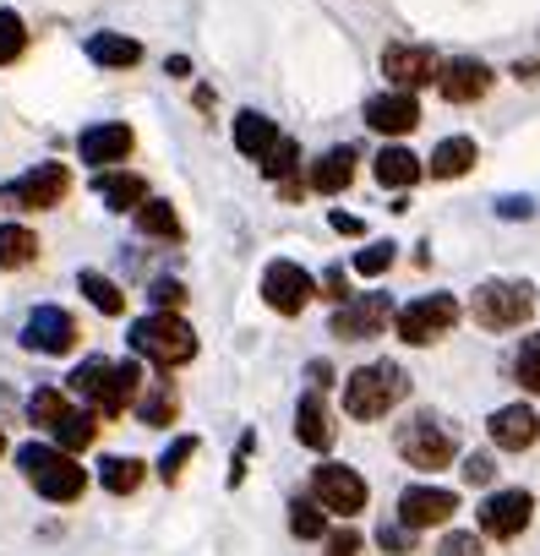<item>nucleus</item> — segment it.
Returning a JSON list of instances; mask_svg holds the SVG:
<instances>
[{"mask_svg":"<svg viewBox=\"0 0 540 556\" xmlns=\"http://www.w3.org/2000/svg\"><path fill=\"white\" fill-rule=\"evenodd\" d=\"M66 388H72V399H83L93 415H121V409L137 399L142 371H137V361H83V366L66 377Z\"/></svg>","mask_w":540,"mask_h":556,"instance_id":"f257e3e1","label":"nucleus"},{"mask_svg":"<svg viewBox=\"0 0 540 556\" xmlns=\"http://www.w3.org/2000/svg\"><path fill=\"white\" fill-rule=\"evenodd\" d=\"M17 469L28 475V485L50 502H77L88 485V469L77 464V453L55 447V442H23L17 447Z\"/></svg>","mask_w":540,"mask_h":556,"instance_id":"f03ea898","label":"nucleus"},{"mask_svg":"<svg viewBox=\"0 0 540 556\" xmlns=\"http://www.w3.org/2000/svg\"><path fill=\"white\" fill-rule=\"evenodd\" d=\"M404 393H410V377L393 361H372V366L350 371V382H344V415L350 420H382Z\"/></svg>","mask_w":540,"mask_h":556,"instance_id":"7ed1b4c3","label":"nucleus"},{"mask_svg":"<svg viewBox=\"0 0 540 556\" xmlns=\"http://www.w3.org/2000/svg\"><path fill=\"white\" fill-rule=\"evenodd\" d=\"M131 350L169 371L197 355V333H191V323H180V312H153V317L131 323Z\"/></svg>","mask_w":540,"mask_h":556,"instance_id":"20e7f679","label":"nucleus"},{"mask_svg":"<svg viewBox=\"0 0 540 556\" xmlns=\"http://www.w3.org/2000/svg\"><path fill=\"white\" fill-rule=\"evenodd\" d=\"M529 312H535V285H524V278H486L475 290V323L491 333L529 323Z\"/></svg>","mask_w":540,"mask_h":556,"instance_id":"39448f33","label":"nucleus"},{"mask_svg":"<svg viewBox=\"0 0 540 556\" xmlns=\"http://www.w3.org/2000/svg\"><path fill=\"white\" fill-rule=\"evenodd\" d=\"M66 191H72V169L66 164H34L28 175L0 186V202L17 207V213H50V207L66 202Z\"/></svg>","mask_w":540,"mask_h":556,"instance_id":"423d86ee","label":"nucleus"},{"mask_svg":"<svg viewBox=\"0 0 540 556\" xmlns=\"http://www.w3.org/2000/svg\"><path fill=\"white\" fill-rule=\"evenodd\" d=\"M453 323H459V301H453V295H420V301H410L404 312H393L399 339H404V344H415V350H426V344L448 339V333H453Z\"/></svg>","mask_w":540,"mask_h":556,"instance_id":"0eeeda50","label":"nucleus"},{"mask_svg":"<svg viewBox=\"0 0 540 556\" xmlns=\"http://www.w3.org/2000/svg\"><path fill=\"white\" fill-rule=\"evenodd\" d=\"M453 447H459V437H453V426H442L437 415H410V420L399 426V453H404L415 469H442V464L453 458Z\"/></svg>","mask_w":540,"mask_h":556,"instance_id":"6e6552de","label":"nucleus"},{"mask_svg":"<svg viewBox=\"0 0 540 556\" xmlns=\"http://www.w3.org/2000/svg\"><path fill=\"white\" fill-rule=\"evenodd\" d=\"M317 295V278L301 267V262H267L262 273V301L274 306L279 317H301Z\"/></svg>","mask_w":540,"mask_h":556,"instance_id":"1a4fd4ad","label":"nucleus"},{"mask_svg":"<svg viewBox=\"0 0 540 556\" xmlns=\"http://www.w3.org/2000/svg\"><path fill=\"white\" fill-rule=\"evenodd\" d=\"M388 323H393V301H388V295H350V301L334 312V339H344V344L377 339Z\"/></svg>","mask_w":540,"mask_h":556,"instance_id":"9d476101","label":"nucleus"},{"mask_svg":"<svg viewBox=\"0 0 540 556\" xmlns=\"http://www.w3.org/2000/svg\"><path fill=\"white\" fill-rule=\"evenodd\" d=\"M312 491H317V502L328 507V513H361L366 507V480L350 469V464H323V469H312Z\"/></svg>","mask_w":540,"mask_h":556,"instance_id":"9b49d317","label":"nucleus"},{"mask_svg":"<svg viewBox=\"0 0 540 556\" xmlns=\"http://www.w3.org/2000/svg\"><path fill=\"white\" fill-rule=\"evenodd\" d=\"M529 513H535V496L529 491H491L480 502V534L491 540H513L529 529Z\"/></svg>","mask_w":540,"mask_h":556,"instance_id":"f8f14e48","label":"nucleus"},{"mask_svg":"<svg viewBox=\"0 0 540 556\" xmlns=\"http://www.w3.org/2000/svg\"><path fill=\"white\" fill-rule=\"evenodd\" d=\"M459 513V496L442 491V485H404L399 491V523L404 529H431V523H448Z\"/></svg>","mask_w":540,"mask_h":556,"instance_id":"ddd939ff","label":"nucleus"},{"mask_svg":"<svg viewBox=\"0 0 540 556\" xmlns=\"http://www.w3.org/2000/svg\"><path fill=\"white\" fill-rule=\"evenodd\" d=\"M382 77H388L393 88L415 93V88L437 83V55H431L426 45H388V50H382Z\"/></svg>","mask_w":540,"mask_h":556,"instance_id":"4468645a","label":"nucleus"},{"mask_svg":"<svg viewBox=\"0 0 540 556\" xmlns=\"http://www.w3.org/2000/svg\"><path fill=\"white\" fill-rule=\"evenodd\" d=\"M23 344H28L34 355H66V350L77 344V323H72V312H61V306H39V312L23 323Z\"/></svg>","mask_w":540,"mask_h":556,"instance_id":"2eb2a0df","label":"nucleus"},{"mask_svg":"<svg viewBox=\"0 0 540 556\" xmlns=\"http://www.w3.org/2000/svg\"><path fill=\"white\" fill-rule=\"evenodd\" d=\"M366 126L382 131V137H404V131H415V126H420V104H415V93L388 88V93L366 99Z\"/></svg>","mask_w":540,"mask_h":556,"instance_id":"dca6fc26","label":"nucleus"},{"mask_svg":"<svg viewBox=\"0 0 540 556\" xmlns=\"http://www.w3.org/2000/svg\"><path fill=\"white\" fill-rule=\"evenodd\" d=\"M131 148H137V137H131V126H121V121L88 126V131L77 137V153H83V164H99V169H110V164H126V159H131Z\"/></svg>","mask_w":540,"mask_h":556,"instance_id":"f3484780","label":"nucleus"},{"mask_svg":"<svg viewBox=\"0 0 540 556\" xmlns=\"http://www.w3.org/2000/svg\"><path fill=\"white\" fill-rule=\"evenodd\" d=\"M437 88H442L448 104H475V99H486V88H491V66L459 55V61L437 66Z\"/></svg>","mask_w":540,"mask_h":556,"instance_id":"a211bd4d","label":"nucleus"},{"mask_svg":"<svg viewBox=\"0 0 540 556\" xmlns=\"http://www.w3.org/2000/svg\"><path fill=\"white\" fill-rule=\"evenodd\" d=\"M486 431H491V442H497V447L524 453V447L540 437V415H535L529 404H507V409H497V415L486 420Z\"/></svg>","mask_w":540,"mask_h":556,"instance_id":"6ab92c4d","label":"nucleus"},{"mask_svg":"<svg viewBox=\"0 0 540 556\" xmlns=\"http://www.w3.org/2000/svg\"><path fill=\"white\" fill-rule=\"evenodd\" d=\"M93 191H99V202H104L110 213H137V207L148 202V180H142V175H126V169H104V175L93 180Z\"/></svg>","mask_w":540,"mask_h":556,"instance_id":"aec40b11","label":"nucleus"},{"mask_svg":"<svg viewBox=\"0 0 540 556\" xmlns=\"http://www.w3.org/2000/svg\"><path fill=\"white\" fill-rule=\"evenodd\" d=\"M274 142H279V126L267 121V115H256V110H240V115H235V148H240L246 159L262 164Z\"/></svg>","mask_w":540,"mask_h":556,"instance_id":"412c9836","label":"nucleus"},{"mask_svg":"<svg viewBox=\"0 0 540 556\" xmlns=\"http://www.w3.org/2000/svg\"><path fill=\"white\" fill-rule=\"evenodd\" d=\"M350 180H355V148H328L312 164V191H323V197H339Z\"/></svg>","mask_w":540,"mask_h":556,"instance_id":"4be33fe9","label":"nucleus"},{"mask_svg":"<svg viewBox=\"0 0 540 556\" xmlns=\"http://www.w3.org/2000/svg\"><path fill=\"white\" fill-rule=\"evenodd\" d=\"M88 61L93 66H110V72H131L142 61V45L126 39V34H93L88 39Z\"/></svg>","mask_w":540,"mask_h":556,"instance_id":"5701e85b","label":"nucleus"},{"mask_svg":"<svg viewBox=\"0 0 540 556\" xmlns=\"http://www.w3.org/2000/svg\"><path fill=\"white\" fill-rule=\"evenodd\" d=\"M296 437L306 442V447H328L334 442V420H328V404H323V393H306L301 404H296Z\"/></svg>","mask_w":540,"mask_h":556,"instance_id":"b1692460","label":"nucleus"},{"mask_svg":"<svg viewBox=\"0 0 540 556\" xmlns=\"http://www.w3.org/2000/svg\"><path fill=\"white\" fill-rule=\"evenodd\" d=\"M50 437H55V447H66V453H83V447H93V437H99V415L83 404V409H66L55 426H50Z\"/></svg>","mask_w":540,"mask_h":556,"instance_id":"393cba45","label":"nucleus"},{"mask_svg":"<svg viewBox=\"0 0 540 556\" xmlns=\"http://www.w3.org/2000/svg\"><path fill=\"white\" fill-rule=\"evenodd\" d=\"M426 169H431L437 180H459V175H469V169H475V142H469V137H442Z\"/></svg>","mask_w":540,"mask_h":556,"instance_id":"a878e982","label":"nucleus"},{"mask_svg":"<svg viewBox=\"0 0 540 556\" xmlns=\"http://www.w3.org/2000/svg\"><path fill=\"white\" fill-rule=\"evenodd\" d=\"M39 256V235L28 224H0V273H17Z\"/></svg>","mask_w":540,"mask_h":556,"instance_id":"bb28decb","label":"nucleus"},{"mask_svg":"<svg viewBox=\"0 0 540 556\" xmlns=\"http://www.w3.org/2000/svg\"><path fill=\"white\" fill-rule=\"evenodd\" d=\"M420 175H426V164H420L410 148H382V153H377V180H382V186L404 191V186H415Z\"/></svg>","mask_w":540,"mask_h":556,"instance_id":"cd10ccee","label":"nucleus"},{"mask_svg":"<svg viewBox=\"0 0 540 556\" xmlns=\"http://www.w3.org/2000/svg\"><path fill=\"white\" fill-rule=\"evenodd\" d=\"M142 475H148V464H142V458H126V453H110V458L99 464V480H104V491H115V496H131V491L142 485Z\"/></svg>","mask_w":540,"mask_h":556,"instance_id":"c85d7f7f","label":"nucleus"},{"mask_svg":"<svg viewBox=\"0 0 540 556\" xmlns=\"http://www.w3.org/2000/svg\"><path fill=\"white\" fill-rule=\"evenodd\" d=\"M131 404H137V420H142V426H169V420H175V409H180L169 382H148V393H142V399H131Z\"/></svg>","mask_w":540,"mask_h":556,"instance_id":"c756f323","label":"nucleus"},{"mask_svg":"<svg viewBox=\"0 0 540 556\" xmlns=\"http://www.w3.org/2000/svg\"><path fill=\"white\" fill-rule=\"evenodd\" d=\"M137 229L153 235V240H180V218H175V207L159 202V197H148V202L137 207Z\"/></svg>","mask_w":540,"mask_h":556,"instance_id":"7c9ffc66","label":"nucleus"},{"mask_svg":"<svg viewBox=\"0 0 540 556\" xmlns=\"http://www.w3.org/2000/svg\"><path fill=\"white\" fill-rule=\"evenodd\" d=\"M77 290H83V295H88V301H93L104 317H121V312H126V295L110 285L104 273H93V267H88V273H77Z\"/></svg>","mask_w":540,"mask_h":556,"instance_id":"2f4dec72","label":"nucleus"},{"mask_svg":"<svg viewBox=\"0 0 540 556\" xmlns=\"http://www.w3.org/2000/svg\"><path fill=\"white\" fill-rule=\"evenodd\" d=\"M296 169H301V148L290 137H279L274 148H267V159H262V175L285 186V180H296Z\"/></svg>","mask_w":540,"mask_h":556,"instance_id":"473e14b6","label":"nucleus"},{"mask_svg":"<svg viewBox=\"0 0 540 556\" xmlns=\"http://www.w3.org/2000/svg\"><path fill=\"white\" fill-rule=\"evenodd\" d=\"M66 409H72V404H66V393H61V388H39V393L28 399V420H34V426H45V431H50Z\"/></svg>","mask_w":540,"mask_h":556,"instance_id":"72a5a7b5","label":"nucleus"},{"mask_svg":"<svg viewBox=\"0 0 540 556\" xmlns=\"http://www.w3.org/2000/svg\"><path fill=\"white\" fill-rule=\"evenodd\" d=\"M28 50V23L17 12H0V66H12Z\"/></svg>","mask_w":540,"mask_h":556,"instance_id":"f704fd0d","label":"nucleus"},{"mask_svg":"<svg viewBox=\"0 0 540 556\" xmlns=\"http://www.w3.org/2000/svg\"><path fill=\"white\" fill-rule=\"evenodd\" d=\"M513 377L524 393H540V333L518 344V361H513Z\"/></svg>","mask_w":540,"mask_h":556,"instance_id":"c9c22d12","label":"nucleus"},{"mask_svg":"<svg viewBox=\"0 0 540 556\" xmlns=\"http://www.w3.org/2000/svg\"><path fill=\"white\" fill-rule=\"evenodd\" d=\"M290 529H296L301 540H323V502L296 496V502H290Z\"/></svg>","mask_w":540,"mask_h":556,"instance_id":"e433bc0d","label":"nucleus"},{"mask_svg":"<svg viewBox=\"0 0 540 556\" xmlns=\"http://www.w3.org/2000/svg\"><path fill=\"white\" fill-rule=\"evenodd\" d=\"M388 267H393V240H372V245L355 251V273H361V278H377V273H388Z\"/></svg>","mask_w":540,"mask_h":556,"instance_id":"4c0bfd02","label":"nucleus"},{"mask_svg":"<svg viewBox=\"0 0 540 556\" xmlns=\"http://www.w3.org/2000/svg\"><path fill=\"white\" fill-rule=\"evenodd\" d=\"M191 453H197V437H175L169 447H164V458H159V480H180V469L191 464Z\"/></svg>","mask_w":540,"mask_h":556,"instance_id":"58836bf2","label":"nucleus"},{"mask_svg":"<svg viewBox=\"0 0 540 556\" xmlns=\"http://www.w3.org/2000/svg\"><path fill=\"white\" fill-rule=\"evenodd\" d=\"M148 301H153V312H180L186 306V285H175V278H153Z\"/></svg>","mask_w":540,"mask_h":556,"instance_id":"ea45409f","label":"nucleus"},{"mask_svg":"<svg viewBox=\"0 0 540 556\" xmlns=\"http://www.w3.org/2000/svg\"><path fill=\"white\" fill-rule=\"evenodd\" d=\"M491 475H497V469H491L486 453H469V458H464V480H469V485H491Z\"/></svg>","mask_w":540,"mask_h":556,"instance_id":"a19ab883","label":"nucleus"},{"mask_svg":"<svg viewBox=\"0 0 540 556\" xmlns=\"http://www.w3.org/2000/svg\"><path fill=\"white\" fill-rule=\"evenodd\" d=\"M442 556H480V534H448Z\"/></svg>","mask_w":540,"mask_h":556,"instance_id":"79ce46f5","label":"nucleus"},{"mask_svg":"<svg viewBox=\"0 0 540 556\" xmlns=\"http://www.w3.org/2000/svg\"><path fill=\"white\" fill-rule=\"evenodd\" d=\"M323 301H334V306H344V301H350L344 273H339V267H328V273H323Z\"/></svg>","mask_w":540,"mask_h":556,"instance_id":"37998d69","label":"nucleus"},{"mask_svg":"<svg viewBox=\"0 0 540 556\" xmlns=\"http://www.w3.org/2000/svg\"><path fill=\"white\" fill-rule=\"evenodd\" d=\"M355 551H361V534H355V529L328 534V556H355Z\"/></svg>","mask_w":540,"mask_h":556,"instance_id":"c03bdc74","label":"nucleus"},{"mask_svg":"<svg viewBox=\"0 0 540 556\" xmlns=\"http://www.w3.org/2000/svg\"><path fill=\"white\" fill-rule=\"evenodd\" d=\"M410 534H415V529H382L377 540H382V551H404V545H410Z\"/></svg>","mask_w":540,"mask_h":556,"instance_id":"a18cd8bd","label":"nucleus"},{"mask_svg":"<svg viewBox=\"0 0 540 556\" xmlns=\"http://www.w3.org/2000/svg\"><path fill=\"white\" fill-rule=\"evenodd\" d=\"M497 213H502V218H524L529 202H524V197H507V202H497Z\"/></svg>","mask_w":540,"mask_h":556,"instance_id":"49530a36","label":"nucleus"},{"mask_svg":"<svg viewBox=\"0 0 540 556\" xmlns=\"http://www.w3.org/2000/svg\"><path fill=\"white\" fill-rule=\"evenodd\" d=\"M334 229H339V235H361V218H350V213H334Z\"/></svg>","mask_w":540,"mask_h":556,"instance_id":"de8ad7c7","label":"nucleus"},{"mask_svg":"<svg viewBox=\"0 0 540 556\" xmlns=\"http://www.w3.org/2000/svg\"><path fill=\"white\" fill-rule=\"evenodd\" d=\"M0 453H7V437H0Z\"/></svg>","mask_w":540,"mask_h":556,"instance_id":"09e8293b","label":"nucleus"}]
</instances>
